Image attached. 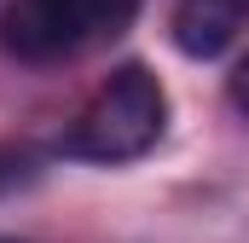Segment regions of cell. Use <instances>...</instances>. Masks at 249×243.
<instances>
[{
  "mask_svg": "<svg viewBox=\"0 0 249 243\" xmlns=\"http://www.w3.org/2000/svg\"><path fill=\"white\" fill-rule=\"evenodd\" d=\"M162 127H168L162 81H157L145 64H122V69L93 93V104L75 116L64 151L81 156V162H105V168H116V162L145 156V151L162 139Z\"/></svg>",
  "mask_w": 249,
  "mask_h": 243,
  "instance_id": "6da1fadb",
  "label": "cell"
},
{
  "mask_svg": "<svg viewBox=\"0 0 249 243\" xmlns=\"http://www.w3.org/2000/svg\"><path fill=\"white\" fill-rule=\"evenodd\" d=\"M133 12H139V0H12L0 17V41L18 58L47 64L122 35Z\"/></svg>",
  "mask_w": 249,
  "mask_h": 243,
  "instance_id": "7a4b0ae2",
  "label": "cell"
},
{
  "mask_svg": "<svg viewBox=\"0 0 249 243\" xmlns=\"http://www.w3.org/2000/svg\"><path fill=\"white\" fill-rule=\"evenodd\" d=\"M244 17H249L244 0H180L174 17H168V29H174V47L186 58H220L238 41Z\"/></svg>",
  "mask_w": 249,
  "mask_h": 243,
  "instance_id": "3957f363",
  "label": "cell"
},
{
  "mask_svg": "<svg viewBox=\"0 0 249 243\" xmlns=\"http://www.w3.org/2000/svg\"><path fill=\"white\" fill-rule=\"evenodd\" d=\"M29 180H35V156L29 151H0V191L29 185Z\"/></svg>",
  "mask_w": 249,
  "mask_h": 243,
  "instance_id": "277c9868",
  "label": "cell"
},
{
  "mask_svg": "<svg viewBox=\"0 0 249 243\" xmlns=\"http://www.w3.org/2000/svg\"><path fill=\"white\" fill-rule=\"evenodd\" d=\"M226 93H232V104H238V110H249V52L238 58V69H232V81H226Z\"/></svg>",
  "mask_w": 249,
  "mask_h": 243,
  "instance_id": "5b68a950",
  "label": "cell"
},
{
  "mask_svg": "<svg viewBox=\"0 0 249 243\" xmlns=\"http://www.w3.org/2000/svg\"><path fill=\"white\" fill-rule=\"evenodd\" d=\"M0 243H12V238H0Z\"/></svg>",
  "mask_w": 249,
  "mask_h": 243,
  "instance_id": "8992f818",
  "label": "cell"
},
{
  "mask_svg": "<svg viewBox=\"0 0 249 243\" xmlns=\"http://www.w3.org/2000/svg\"><path fill=\"white\" fill-rule=\"evenodd\" d=\"M244 6H249V0H244Z\"/></svg>",
  "mask_w": 249,
  "mask_h": 243,
  "instance_id": "52a82bcc",
  "label": "cell"
}]
</instances>
